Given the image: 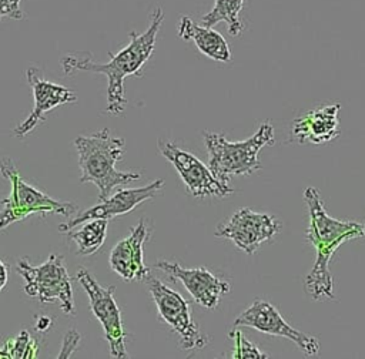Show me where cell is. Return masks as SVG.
<instances>
[{
	"mask_svg": "<svg viewBox=\"0 0 365 359\" xmlns=\"http://www.w3.org/2000/svg\"><path fill=\"white\" fill-rule=\"evenodd\" d=\"M164 20L161 7H155L150 16V24L143 33H130V41L117 53H108V63H97L91 54L74 53L61 57V68L66 77L74 76L78 71L104 74L107 77V107L110 114H121L127 105L124 78L127 76H140V70L151 57L157 34Z\"/></svg>",
	"mask_w": 365,
	"mask_h": 359,
	"instance_id": "obj_1",
	"label": "cell"
},
{
	"mask_svg": "<svg viewBox=\"0 0 365 359\" xmlns=\"http://www.w3.org/2000/svg\"><path fill=\"white\" fill-rule=\"evenodd\" d=\"M304 201L309 212L305 238L317 251L314 266L305 276L304 288L314 301H332L334 282L329 272V261L344 242L362 235V225L328 215L319 192L314 187H308L304 191Z\"/></svg>",
	"mask_w": 365,
	"mask_h": 359,
	"instance_id": "obj_2",
	"label": "cell"
},
{
	"mask_svg": "<svg viewBox=\"0 0 365 359\" xmlns=\"http://www.w3.org/2000/svg\"><path fill=\"white\" fill-rule=\"evenodd\" d=\"M124 138L114 137L108 128L91 135H78L74 145L81 171L80 182H91L98 189V198L106 199L118 185H127L141 178L138 171H118L115 164L124 154Z\"/></svg>",
	"mask_w": 365,
	"mask_h": 359,
	"instance_id": "obj_3",
	"label": "cell"
},
{
	"mask_svg": "<svg viewBox=\"0 0 365 359\" xmlns=\"http://www.w3.org/2000/svg\"><path fill=\"white\" fill-rule=\"evenodd\" d=\"M202 138L208 151V168L224 184H230L232 177L251 175L258 171L261 150L275 142L274 127L268 120L242 141H228L224 134L211 131H202Z\"/></svg>",
	"mask_w": 365,
	"mask_h": 359,
	"instance_id": "obj_4",
	"label": "cell"
},
{
	"mask_svg": "<svg viewBox=\"0 0 365 359\" xmlns=\"http://www.w3.org/2000/svg\"><path fill=\"white\" fill-rule=\"evenodd\" d=\"M0 172L10 182V194L1 201L0 231L17 221L26 219L31 214H58L70 218L78 211L74 202L54 199L27 184L10 157H4L0 161Z\"/></svg>",
	"mask_w": 365,
	"mask_h": 359,
	"instance_id": "obj_5",
	"label": "cell"
},
{
	"mask_svg": "<svg viewBox=\"0 0 365 359\" xmlns=\"http://www.w3.org/2000/svg\"><path fill=\"white\" fill-rule=\"evenodd\" d=\"M17 274L24 279V292L40 303H58L66 315H76L71 281L61 254H51L47 261L33 265L27 258L16 264Z\"/></svg>",
	"mask_w": 365,
	"mask_h": 359,
	"instance_id": "obj_6",
	"label": "cell"
},
{
	"mask_svg": "<svg viewBox=\"0 0 365 359\" xmlns=\"http://www.w3.org/2000/svg\"><path fill=\"white\" fill-rule=\"evenodd\" d=\"M143 282H145L148 292L151 293L160 319L177 336L180 348L190 352L204 349L208 345L210 338L202 333L194 322L190 303L184 296L168 288L151 274H148Z\"/></svg>",
	"mask_w": 365,
	"mask_h": 359,
	"instance_id": "obj_7",
	"label": "cell"
},
{
	"mask_svg": "<svg viewBox=\"0 0 365 359\" xmlns=\"http://www.w3.org/2000/svg\"><path fill=\"white\" fill-rule=\"evenodd\" d=\"M76 279L86 291L90 302V309L104 329V336L108 342L110 355L117 359L128 358L121 312L114 298L115 286H103L86 268H80L77 271Z\"/></svg>",
	"mask_w": 365,
	"mask_h": 359,
	"instance_id": "obj_8",
	"label": "cell"
},
{
	"mask_svg": "<svg viewBox=\"0 0 365 359\" xmlns=\"http://www.w3.org/2000/svg\"><path fill=\"white\" fill-rule=\"evenodd\" d=\"M282 224L271 214L257 212L242 207L235 211L228 221L217 225L214 235L230 239L247 255H254L261 244L272 241L281 232Z\"/></svg>",
	"mask_w": 365,
	"mask_h": 359,
	"instance_id": "obj_9",
	"label": "cell"
},
{
	"mask_svg": "<svg viewBox=\"0 0 365 359\" xmlns=\"http://www.w3.org/2000/svg\"><path fill=\"white\" fill-rule=\"evenodd\" d=\"M160 154L168 160L182 180L185 189L194 198H224L234 192L230 184H224L214 177L208 165L202 164L194 154L180 148L168 140H158Z\"/></svg>",
	"mask_w": 365,
	"mask_h": 359,
	"instance_id": "obj_10",
	"label": "cell"
},
{
	"mask_svg": "<svg viewBox=\"0 0 365 359\" xmlns=\"http://www.w3.org/2000/svg\"><path fill=\"white\" fill-rule=\"evenodd\" d=\"M238 326H248L261 333L287 338L292 340L305 355H317L319 350V342L315 336L292 328L285 322L279 311L272 303L262 299H255L235 318L234 328Z\"/></svg>",
	"mask_w": 365,
	"mask_h": 359,
	"instance_id": "obj_11",
	"label": "cell"
},
{
	"mask_svg": "<svg viewBox=\"0 0 365 359\" xmlns=\"http://www.w3.org/2000/svg\"><path fill=\"white\" fill-rule=\"evenodd\" d=\"M154 266L171 281L181 282L192 299L205 309H215L221 298L230 292L228 281L212 274L205 266L184 268L178 262L170 261H157Z\"/></svg>",
	"mask_w": 365,
	"mask_h": 359,
	"instance_id": "obj_12",
	"label": "cell"
},
{
	"mask_svg": "<svg viewBox=\"0 0 365 359\" xmlns=\"http://www.w3.org/2000/svg\"><path fill=\"white\" fill-rule=\"evenodd\" d=\"M163 188H164V181L154 180L153 182H150L144 187L120 189L114 195L107 197L106 199H101L97 205L90 207L84 211H77V214L70 217L68 221L58 225V231L66 234L67 231L78 227L81 222L88 221V219L101 218V219L110 221L115 217L124 215V214L133 211L141 202L154 198Z\"/></svg>",
	"mask_w": 365,
	"mask_h": 359,
	"instance_id": "obj_13",
	"label": "cell"
},
{
	"mask_svg": "<svg viewBox=\"0 0 365 359\" xmlns=\"http://www.w3.org/2000/svg\"><path fill=\"white\" fill-rule=\"evenodd\" d=\"M26 77H27V83L33 91L34 105H33V110L29 114V117L13 128V134L17 138L26 137L38 124L44 123V120H46L44 115L48 111H51L53 108L63 105V104L77 101V95L74 91H71L70 88H67L64 85L54 84L51 81L44 80L40 70L36 67L27 68Z\"/></svg>",
	"mask_w": 365,
	"mask_h": 359,
	"instance_id": "obj_14",
	"label": "cell"
},
{
	"mask_svg": "<svg viewBox=\"0 0 365 359\" xmlns=\"http://www.w3.org/2000/svg\"><path fill=\"white\" fill-rule=\"evenodd\" d=\"M151 227L145 219L131 228L130 234L118 241L110 252V268L124 281H144L150 268L144 262V244L150 238Z\"/></svg>",
	"mask_w": 365,
	"mask_h": 359,
	"instance_id": "obj_15",
	"label": "cell"
},
{
	"mask_svg": "<svg viewBox=\"0 0 365 359\" xmlns=\"http://www.w3.org/2000/svg\"><path fill=\"white\" fill-rule=\"evenodd\" d=\"M341 105L331 104L308 111L295 118L291 125V137L298 144H324L334 141L341 134Z\"/></svg>",
	"mask_w": 365,
	"mask_h": 359,
	"instance_id": "obj_16",
	"label": "cell"
},
{
	"mask_svg": "<svg viewBox=\"0 0 365 359\" xmlns=\"http://www.w3.org/2000/svg\"><path fill=\"white\" fill-rule=\"evenodd\" d=\"M178 36L185 41H192L200 53L214 61H231V51L227 40L212 27L198 24L188 16H181L178 21Z\"/></svg>",
	"mask_w": 365,
	"mask_h": 359,
	"instance_id": "obj_17",
	"label": "cell"
},
{
	"mask_svg": "<svg viewBox=\"0 0 365 359\" xmlns=\"http://www.w3.org/2000/svg\"><path fill=\"white\" fill-rule=\"evenodd\" d=\"M81 227H76L77 229L67 231V241H70L76 246V252L81 256L93 255L98 251V248L104 244L107 236V219L94 218L80 224Z\"/></svg>",
	"mask_w": 365,
	"mask_h": 359,
	"instance_id": "obj_18",
	"label": "cell"
},
{
	"mask_svg": "<svg viewBox=\"0 0 365 359\" xmlns=\"http://www.w3.org/2000/svg\"><path fill=\"white\" fill-rule=\"evenodd\" d=\"M245 0H214L212 9L201 17V24L212 27L220 21L227 24L231 37H238L242 33L241 11L244 9Z\"/></svg>",
	"mask_w": 365,
	"mask_h": 359,
	"instance_id": "obj_19",
	"label": "cell"
},
{
	"mask_svg": "<svg viewBox=\"0 0 365 359\" xmlns=\"http://www.w3.org/2000/svg\"><path fill=\"white\" fill-rule=\"evenodd\" d=\"M37 346L29 331H21L16 338L7 340L0 348V358H36Z\"/></svg>",
	"mask_w": 365,
	"mask_h": 359,
	"instance_id": "obj_20",
	"label": "cell"
},
{
	"mask_svg": "<svg viewBox=\"0 0 365 359\" xmlns=\"http://www.w3.org/2000/svg\"><path fill=\"white\" fill-rule=\"evenodd\" d=\"M228 338L234 340V349L231 352L230 358L235 359H267L269 358L267 353H264L255 343L250 342L247 338L242 336L240 331L235 328L228 332Z\"/></svg>",
	"mask_w": 365,
	"mask_h": 359,
	"instance_id": "obj_21",
	"label": "cell"
},
{
	"mask_svg": "<svg viewBox=\"0 0 365 359\" xmlns=\"http://www.w3.org/2000/svg\"><path fill=\"white\" fill-rule=\"evenodd\" d=\"M20 4H21V0H0V23L3 19H13V20L24 19V13Z\"/></svg>",
	"mask_w": 365,
	"mask_h": 359,
	"instance_id": "obj_22",
	"label": "cell"
},
{
	"mask_svg": "<svg viewBox=\"0 0 365 359\" xmlns=\"http://www.w3.org/2000/svg\"><path fill=\"white\" fill-rule=\"evenodd\" d=\"M81 336L76 329H71L66 333L64 340H63V348L61 352L58 353V358H70V355L74 352V349L77 348L78 342H80Z\"/></svg>",
	"mask_w": 365,
	"mask_h": 359,
	"instance_id": "obj_23",
	"label": "cell"
},
{
	"mask_svg": "<svg viewBox=\"0 0 365 359\" xmlns=\"http://www.w3.org/2000/svg\"><path fill=\"white\" fill-rule=\"evenodd\" d=\"M51 326V319L46 315H37L36 316V329L38 332H46Z\"/></svg>",
	"mask_w": 365,
	"mask_h": 359,
	"instance_id": "obj_24",
	"label": "cell"
},
{
	"mask_svg": "<svg viewBox=\"0 0 365 359\" xmlns=\"http://www.w3.org/2000/svg\"><path fill=\"white\" fill-rule=\"evenodd\" d=\"M7 276H9V274H7V266H6V264L0 259V292L4 289V286H6V283H7Z\"/></svg>",
	"mask_w": 365,
	"mask_h": 359,
	"instance_id": "obj_25",
	"label": "cell"
},
{
	"mask_svg": "<svg viewBox=\"0 0 365 359\" xmlns=\"http://www.w3.org/2000/svg\"><path fill=\"white\" fill-rule=\"evenodd\" d=\"M362 235H365V224L362 225Z\"/></svg>",
	"mask_w": 365,
	"mask_h": 359,
	"instance_id": "obj_26",
	"label": "cell"
}]
</instances>
